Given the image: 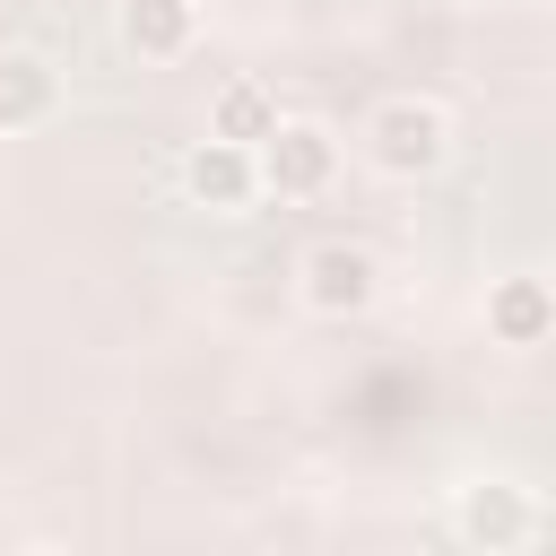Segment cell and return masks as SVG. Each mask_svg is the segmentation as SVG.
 <instances>
[{
    "instance_id": "6da1fadb",
    "label": "cell",
    "mask_w": 556,
    "mask_h": 556,
    "mask_svg": "<svg viewBox=\"0 0 556 556\" xmlns=\"http://www.w3.org/2000/svg\"><path fill=\"white\" fill-rule=\"evenodd\" d=\"M356 148H365V165H374L382 182H426V174H443V165H452L460 130H452V104H443V96L400 87V96H382V104L365 113Z\"/></svg>"
},
{
    "instance_id": "ba28073f",
    "label": "cell",
    "mask_w": 556,
    "mask_h": 556,
    "mask_svg": "<svg viewBox=\"0 0 556 556\" xmlns=\"http://www.w3.org/2000/svg\"><path fill=\"white\" fill-rule=\"evenodd\" d=\"M113 35L130 61H182L200 43V0H122Z\"/></svg>"
},
{
    "instance_id": "5b68a950",
    "label": "cell",
    "mask_w": 556,
    "mask_h": 556,
    "mask_svg": "<svg viewBox=\"0 0 556 556\" xmlns=\"http://www.w3.org/2000/svg\"><path fill=\"white\" fill-rule=\"evenodd\" d=\"M182 191L208 208V217H243L252 200H269L261 191V148H243V139H191L182 148Z\"/></svg>"
},
{
    "instance_id": "9c48e42d",
    "label": "cell",
    "mask_w": 556,
    "mask_h": 556,
    "mask_svg": "<svg viewBox=\"0 0 556 556\" xmlns=\"http://www.w3.org/2000/svg\"><path fill=\"white\" fill-rule=\"evenodd\" d=\"M278 122H287V113H278V96H269L261 78H226V87L208 96V130H217V139H243V148H261Z\"/></svg>"
},
{
    "instance_id": "3957f363",
    "label": "cell",
    "mask_w": 556,
    "mask_h": 556,
    "mask_svg": "<svg viewBox=\"0 0 556 556\" xmlns=\"http://www.w3.org/2000/svg\"><path fill=\"white\" fill-rule=\"evenodd\" d=\"M295 295H304V313H321V321H356V313L382 304V261H374L356 235H321V243L295 261Z\"/></svg>"
},
{
    "instance_id": "52a82bcc",
    "label": "cell",
    "mask_w": 556,
    "mask_h": 556,
    "mask_svg": "<svg viewBox=\"0 0 556 556\" xmlns=\"http://www.w3.org/2000/svg\"><path fill=\"white\" fill-rule=\"evenodd\" d=\"M486 339L495 348H547L556 339V278H530V269L495 278L486 287Z\"/></svg>"
},
{
    "instance_id": "8992f818",
    "label": "cell",
    "mask_w": 556,
    "mask_h": 556,
    "mask_svg": "<svg viewBox=\"0 0 556 556\" xmlns=\"http://www.w3.org/2000/svg\"><path fill=\"white\" fill-rule=\"evenodd\" d=\"M61 104H70L61 61L35 43H9L0 52V130H43V122H61Z\"/></svg>"
},
{
    "instance_id": "277c9868",
    "label": "cell",
    "mask_w": 556,
    "mask_h": 556,
    "mask_svg": "<svg viewBox=\"0 0 556 556\" xmlns=\"http://www.w3.org/2000/svg\"><path fill=\"white\" fill-rule=\"evenodd\" d=\"M339 130L330 122H313V113H287L269 139H261V191L269 200H321L330 182H339Z\"/></svg>"
},
{
    "instance_id": "7a4b0ae2",
    "label": "cell",
    "mask_w": 556,
    "mask_h": 556,
    "mask_svg": "<svg viewBox=\"0 0 556 556\" xmlns=\"http://www.w3.org/2000/svg\"><path fill=\"white\" fill-rule=\"evenodd\" d=\"M539 530H547L539 486H521V478H504V469L452 486V539H460V547H478V556H521V547H539Z\"/></svg>"
}]
</instances>
